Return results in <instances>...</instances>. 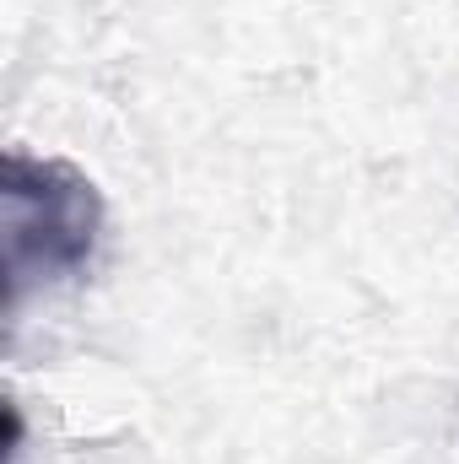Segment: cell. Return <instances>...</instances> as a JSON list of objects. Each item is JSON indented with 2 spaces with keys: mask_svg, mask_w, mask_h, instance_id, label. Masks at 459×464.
Masks as SVG:
<instances>
[{
  "mask_svg": "<svg viewBox=\"0 0 459 464\" xmlns=\"http://www.w3.org/2000/svg\"><path fill=\"white\" fill-rule=\"evenodd\" d=\"M103 237L98 184L33 151H5L0 168V265H5V314H22L33 292H49L82 276Z\"/></svg>",
  "mask_w": 459,
  "mask_h": 464,
  "instance_id": "obj_1",
  "label": "cell"
}]
</instances>
